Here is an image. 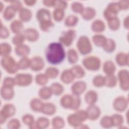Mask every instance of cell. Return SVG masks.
Masks as SVG:
<instances>
[{"instance_id":"obj_16","label":"cell","mask_w":129,"mask_h":129,"mask_svg":"<svg viewBox=\"0 0 129 129\" xmlns=\"http://www.w3.org/2000/svg\"><path fill=\"white\" fill-rule=\"evenodd\" d=\"M25 39L30 42H34L38 40L39 34L38 31L34 28H28L25 29L23 32Z\"/></svg>"},{"instance_id":"obj_11","label":"cell","mask_w":129,"mask_h":129,"mask_svg":"<svg viewBox=\"0 0 129 129\" xmlns=\"http://www.w3.org/2000/svg\"><path fill=\"white\" fill-rule=\"evenodd\" d=\"M16 84L19 86H27L32 82V76L30 74L20 73L16 75L14 78Z\"/></svg>"},{"instance_id":"obj_9","label":"cell","mask_w":129,"mask_h":129,"mask_svg":"<svg viewBox=\"0 0 129 129\" xmlns=\"http://www.w3.org/2000/svg\"><path fill=\"white\" fill-rule=\"evenodd\" d=\"M76 35V31L73 29H70L63 32L59 38V42L66 46H69L75 39Z\"/></svg>"},{"instance_id":"obj_49","label":"cell","mask_w":129,"mask_h":129,"mask_svg":"<svg viewBox=\"0 0 129 129\" xmlns=\"http://www.w3.org/2000/svg\"><path fill=\"white\" fill-rule=\"evenodd\" d=\"M93 84L96 87H101L104 85L105 77L101 75L96 76L93 79Z\"/></svg>"},{"instance_id":"obj_32","label":"cell","mask_w":129,"mask_h":129,"mask_svg":"<svg viewBox=\"0 0 129 129\" xmlns=\"http://www.w3.org/2000/svg\"><path fill=\"white\" fill-rule=\"evenodd\" d=\"M107 38L103 35L96 34L92 37V41L94 44L99 47H102L104 45Z\"/></svg>"},{"instance_id":"obj_54","label":"cell","mask_w":129,"mask_h":129,"mask_svg":"<svg viewBox=\"0 0 129 129\" xmlns=\"http://www.w3.org/2000/svg\"><path fill=\"white\" fill-rule=\"evenodd\" d=\"M22 119L23 123L27 125H29V126L35 122L33 116L29 114H26L24 115L22 117Z\"/></svg>"},{"instance_id":"obj_27","label":"cell","mask_w":129,"mask_h":129,"mask_svg":"<svg viewBox=\"0 0 129 129\" xmlns=\"http://www.w3.org/2000/svg\"><path fill=\"white\" fill-rule=\"evenodd\" d=\"M81 15L84 19L86 20H90L95 17L96 11L93 8L86 7L84 9Z\"/></svg>"},{"instance_id":"obj_12","label":"cell","mask_w":129,"mask_h":129,"mask_svg":"<svg viewBox=\"0 0 129 129\" xmlns=\"http://www.w3.org/2000/svg\"><path fill=\"white\" fill-rule=\"evenodd\" d=\"M118 79L120 88L126 91L128 89V72L126 70H120L118 73Z\"/></svg>"},{"instance_id":"obj_43","label":"cell","mask_w":129,"mask_h":129,"mask_svg":"<svg viewBox=\"0 0 129 129\" xmlns=\"http://www.w3.org/2000/svg\"><path fill=\"white\" fill-rule=\"evenodd\" d=\"M79 20L78 18L75 15H70L68 16L64 22L65 25L67 27H71L75 26L78 23Z\"/></svg>"},{"instance_id":"obj_47","label":"cell","mask_w":129,"mask_h":129,"mask_svg":"<svg viewBox=\"0 0 129 129\" xmlns=\"http://www.w3.org/2000/svg\"><path fill=\"white\" fill-rule=\"evenodd\" d=\"M113 126H119L122 125L123 119L122 116L118 114H114L111 116Z\"/></svg>"},{"instance_id":"obj_46","label":"cell","mask_w":129,"mask_h":129,"mask_svg":"<svg viewBox=\"0 0 129 129\" xmlns=\"http://www.w3.org/2000/svg\"><path fill=\"white\" fill-rule=\"evenodd\" d=\"M48 78L45 74L40 73L35 77V82L39 85H44L48 82Z\"/></svg>"},{"instance_id":"obj_31","label":"cell","mask_w":129,"mask_h":129,"mask_svg":"<svg viewBox=\"0 0 129 129\" xmlns=\"http://www.w3.org/2000/svg\"><path fill=\"white\" fill-rule=\"evenodd\" d=\"M52 94L51 89L48 87H43L41 88L38 92L39 96L42 99L47 100L49 99Z\"/></svg>"},{"instance_id":"obj_23","label":"cell","mask_w":129,"mask_h":129,"mask_svg":"<svg viewBox=\"0 0 129 129\" xmlns=\"http://www.w3.org/2000/svg\"><path fill=\"white\" fill-rule=\"evenodd\" d=\"M115 66L113 61L110 60L105 61L103 65V71L106 75H113L115 71Z\"/></svg>"},{"instance_id":"obj_53","label":"cell","mask_w":129,"mask_h":129,"mask_svg":"<svg viewBox=\"0 0 129 129\" xmlns=\"http://www.w3.org/2000/svg\"><path fill=\"white\" fill-rule=\"evenodd\" d=\"M15 85L16 84L14 78L10 77H7L5 78L3 80V86L13 88Z\"/></svg>"},{"instance_id":"obj_56","label":"cell","mask_w":129,"mask_h":129,"mask_svg":"<svg viewBox=\"0 0 129 129\" xmlns=\"http://www.w3.org/2000/svg\"><path fill=\"white\" fill-rule=\"evenodd\" d=\"M11 6L15 10V11H19L22 8H23L22 3L19 1H11Z\"/></svg>"},{"instance_id":"obj_50","label":"cell","mask_w":129,"mask_h":129,"mask_svg":"<svg viewBox=\"0 0 129 129\" xmlns=\"http://www.w3.org/2000/svg\"><path fill=\"white\" fill-rule=\"evenodd\" d=\"M25 39V38L23 34H17L13 37L12 42L14 45L17 46L23 44Z\"/></svg>"},{"instance_id":"obj_60","label":"cell","mask_w":129,"mask_h":129,"mask_svg":"<svg viewBox=\"0 0 129 129\" xmlns=\"http://www.w3.org/2000/svg\"><path fill=\"white\" fill-rule=\"evenodd\" d=\"M24 2L25 3V4L28 6H31L34 5L36 3V1H24Z\"/></svg>"},{"instance_id":"obj_52","label":"cell","mask_w":129,"mask_h":129,"mask_svg":"<svg viewBox=\"0 0 129 129\" xmlns=\"http://www.w3.org/2000/svg\"><path fill=\"white\" fill-rule=\"evenodd\" d=\"M21 126L20 121L17 118H13L9 120L7 124V127L10 129H17Z\"/></svg>"},{"instance_id":"obj_7","label":"cell","mask_w":129,"mask_h":129,"mask_svg":"<svg viewBox=\"0 0 129 129\" xmlns=\"http://www.w3.org/2000/svg\"><path fill=\"white\" fill-rule=\"evenodd\" d=\"M82 63L86 69L92 71L98 70L101 66V61L96 56H88L85 57L83 59Z\"/></svg>"},{"instance_id":"obj_59","label":"cell","mask_w":129,"mask_h":129,"mask_svg":"<svg viewBox=\"0 0 129 129\" xmlns=\"http://www.w3.org/2000/svg\"><path fill=\"white\" fill-rule=\"evenodd\" d=\"M55 2V1H53V0L43 1V2H42L44 5L46 6V7H54Z\"/></svg>"},{"instance_id":"obj_34","label":"cell","mask_w":129,"mask_h":129,"mask_svg":"<svg viewBox=\"0 0 129 129\" xmlns=\"http://www.w3.org/2000/svg\"><path fill=\"white\" fill-rule=\"evenodd\" d=\"M107 21L109 28L112 30H116L120 27V21L117 17L109 19Z\"/></svg>"},{"instance_id":"obj_37","label":"cell","mask_w":129,"mask_h":129,"mask_svg":"<svg viewBox=\"0 0 129 129\" xmlns=\"http://www.w3.org/2000/svg\"><path fill=\"white\" fill-rule=\"evenodd\" d=\"M52 94L56 96H59L61 95L63 91V87L61 84L58 83H54L50 86Z\"/></svg>"},{"instance_id":"obj_36","label":"cell","mask_w":129,"mask_h":129,"mask_svg":"<svg viewBox=\"0 0 129 129\" xmlns=\"http://www.w3.org/2000/svg\"><path fill=\"white\" fill-rule=\"evenodd\" d=\"M117 83V78L114 75H106L105 77L104 85L106 87L112 88L116 86Z\"/></svg>"},{"instance_id":"obj_61","label":"cell","mask_w":129,"mask_h":129,"mask_svg":"<svg viewBox=\"0 0 129 129\" xmlns=\"http://www.w3.org/2000/svg\"><path fill=\"white\" fill-rule=\"evenodd\" d=\"M123 24H124V26L127 29L128 28V17H127L126 18L124 19L123 21Z\"/></svg>"},{"instance_id":"obj_57","label":"cell","mask_w":129,"mask_h":129,"mask_svg":"<svg viewBox=\"0 0 129 129\" xmlns=\"http://www.w3.org/2000/svg\"><path fill=\"white\" fill-rule=\"evenodd\" d=\"M67 3L64 1H55L54 7L55 8H58L62 10H64L67 7Z\"/></svg>"},{"instance_id":"obj_29","label":"cell","mask_w":129,"mask_h":129,"mask_svg":"<svg viewBox=\"0 0 129 129\" xmlns=\"http://www.w3.org/2000/svg\"><path fill=\"white\" fill-rule=\"evenodd\" d=\"M44 103L38 98H33L30 103L31 109L36 112H41Z\"/></svg>"},{"instance_id":"obj_41","label":"cell","mask_w":129,"mask_h":129,"mask_svg":"<svg viewBox=\"0 0 129 129\" xmlns=\"http://www.w3.org/2000/svg\"><path fill=\"white\" fill-rule=\"evenodd\" d=\"M63 119L60 116H55L52 119V126L54 128H61L64 125Z\"/></svg>"},{"instance_id":"obj_21","label":"cell","mask_w":129,"mask_h":129,"mask_svg":"<svg viewBox=\"0 0 129 129\" xmlns=\"http://www.w3.org/2000/svg\"><path fill=\"white\" fill-rule=\"evenodd\" d=\"M98 99L97 93L94 90L88 91L85 95L84 99L89 105L94 104Z\"/></svg>"},{"instance_id":"obj_15","label":"cell","mask_w":129,"mask_h":129,"mask_svg":"<svg viewBox=\"0 0 129 129\" xmlns=\"http://www.w3.org/2000/svg\"><path fill=\"white\" fill-rule=\"evenodd\" d=\"M45 63L43 59L39 56H34L31 59L30 68L31 70L35 72L41 70L44 67Z\"/></svg>"},{"instance_id":"obj_42","label":"cell","mask_w":129,"mask_h":129,"mask_svg":"<svg viewBox=\"0 0 129 129\" xmlns=\"http://www.w3.org/2000/svg\"><path fill=\"white\" fill-rule=\"evenodd\" d=\"M12 50L11 45L7 43H2L0 45V54L2 56L9 55Z\"/></svg>"},{"instance_id":"obj_40","label":"cell","mask_w":129,"mask_h":129,"mask_svg":"<svg viewBox=\"0 0 129 129\" xmlns=\"http://www.w3.org/2000/svg\"><path fill=\"white\" fill-rule=\"evenodd\" d=\"M31 59L27 56L22 57L18 62V65L19 69L25 70L30 67Z\"/></svg>"},{"instance_id":"obj_17","label":"cell","mask_w":129,"mask_h":129,"mask_svg":"<svg viewBox=\"0 0 129 129\" xmlns=\"http://www.w3.org/2000/svg\"><path fill=\"white\" fill-rule=\"evenodd\" d=\"M86 87V83L85 82L79 81L73 84L71 87V91L73 94L79 96L85 91Z\"/></svg>"},{"instance_id":"obj_4","label":"cell","mask_w":129,"mask_h":129,"mask_svg":"<svg viewBox=\"0 0 129 129\" xmlns=\"http://www.w3.org/2000/svg\"><path fill=\"white\" fill-rule=\"evenodd\" d=\"M87 118L88 117L86 110H79L74 113L68 115L67 120L68 123L71 126L78 128Z\"/></svg>"},{"instance_id":"obj_28","label":"cell","mask_w":129,"mask_h":129,"mask_svg":"<svg viewBox=\"0 0 129 129\" xmlns=\"http://www.w3.org/2000/svg\"><path fill=\"white\" fill-rule=\"evenodd\" d=\"M56 111V107L55 105L52 103L47 102L43 104L41 112L46 115H51L55 113Z\"/></svg>"},{"instance_id":"obj_22","label":"cell","mask_w":129,"mask_h":129,"mask_svg":"<svg viewBox=\"0 0 129 129\" xmlns=\"http://www.w3.org/2000/svg\"><path fill=\"white\" fill-rule=\"evenodd\" d=\"M19 16L20 21L27 22L31 20L32 18V13L29 9L23 8L19 11Z\"/></svg>"},{"instance_id":"obj_24","label":"cell","mask_w":129,"mask_h":129,"mask_svg":"<svg viewBox=\"0 0 129 129\" xmlns=\"http://www.w3.org/2000/svg\"><path fill=\"white\" fill-rule=\"evenodd\" d=\"M91 29L96 33H100L105 29V25L103 21L100 20H95L91 24Z\"/></svg>"},{"instance_id":"obj_48","label":"cell","mask_w":129,"mask_h":129,"mask_svg":"<svg viewBox=\"0 0 129 129\" xmlns=\"http://www.w3.org/2000/svg\"><path fill=\"white\" fill-rule=\"evenodd\" d=\"M64 16V13L63 10L58 8H55L53 12V17L56 21H61L63 19Z\"/></svg>"},{"instance_id":"obj_19","label":"cell","mask_w":129,"mask_h":129,"mask_svg":"<svg viewBox=\"0 0 129 129\" xmlns=\"http://www.w3.org/2000/svg\"><path fill=\"white\" fill-rule=\"evenodd\" d=\"M75 78L70 69L64 70L60 75V80L64 84H70L72 83Z\"/></svg>"},{"instance_id":"obj_18","label":"cell","mask_w":129,"mask_h":129,"mask_svg":"<svg viewBox=\"0 0 129 129\" xmlns=\"http://www.w3.org/2000/svg\"><path fill=\"white\" fill-rule=\"evenodd\" d=\"M1 95L4 100H11L13 98L15 95L13 88L2 86L1 89Z\"/></svg>"},{"instance_id":"obj_35","label":"cell","mask_w":129,"mask_h":129,"mask_svg":"<svg viewBox=\"0 0 129 129\" xmlns=\"http://www.w3.org/2000/svg\"><path fill=\"white\" fill-rule=\"evenodd\" d=\"M116 47V44L115 41L110 38H107L106 41L103 46V48L104 50L107 52H112L113 51Z\"/></svg>"},{"instance_id":"obj_55","label":"cell","mask_w":129,"mask_h":129,"mask_svg":"<svg viewBox=\"0 0 129 129\" xmlns=\"http://www.w3.org/2000/svg\"><path fill=\"white\" fill-rule=\"evenodd\" d=\"M10 35V32L8 28L3 26L2 23L1 22V32H0V37L2 39H6L9 37Z\"/></svg>"},{"instance_id":"obj_3","label":"cell","mask_w":129,"mask_h":129,"mask_svg":"<svg viewBox=\"0 0 129 129\" xmlns=\"http://www.w3.org/2000/svg\"><path fill=\"white\" fill-rule=\"evenodd\" d=\"M81 99L79 95L66 94L60 100L61 106L67 109L77 110L81 105Z\"/></svg>"},{"instance_id":"obj_10","label":"cell","mask_w":129,"mask_h":129,"mask_svg":"<svg viewBox=\"0 0 129 129\" xmlns=\"http://www.w3.org/2000/svg\"><path fill=\"white\" fill-rule=\"evenodd\" d=\"M119 10L117 3H111L107 5L103 12L104 17L107 20L112 18L116 17Z\"/></svg>"},{"instance_id":"obj_8","label":"cell","mask_w":129,"mask_h":129,"mask_svg":"<svg viewBox=\"0 0 129 129\" xmlns=\"http://www.w3.org/2000/svg\"><path fill=\"white\" fill-rule=\"evenodd\" d=\"M15 106L10 103H7L3 105L0 111V123H4L6 120L13 116L16 113Z\"/></svg>"},{"instance_id":"obj_39","label":"cell","mask_w":129,"mask_h":129,"mask_svg":"<svg viewBox=\"0 0 129 129\" xmlns=\"http://www.w3.org/2000/svg\"><path fill=\"white\" fill-rule=\"evenodd\" d=\"M68 61L72 64L75 63L78 60V55L76 50L74 49H70L68 51Z\"/></svg>"},{"instance_id":"obj_30","label":"cell","mask_w":129,"mask_h":129,"mask_svg":"<svg viewBox=\"0 0 129 129\" xmlns=\"http://www.w3.org/2000/svg\"><path fill=\"white\" fill-rule=\"evenodd\" d=\"M16 12L15 10L11 5L8 6L4 10L3 13V18L6 20H11L15 17Z\"/></svg>"},{"instance_id":"obj_38","label":"cell","mask_w":129,"mask_h":129,"mask_svg":"<svg viewBox=\"0 0 129 129\" xmlns=\"http://www.w3.org/2000/svg\"><path fill=\"white\" fill-rule=\"evenodd\" d=\"M38 128H47L49 125V119L44 117H40L35 121Z\"/></svg>"},{"instance_id":"obj_14","label":"cell","mask_w":129,"mask_h":129,"mask_svg":"<svg viewBox=\"0 0 129 129\" xmlns=\"http://www.w3.org/2000/svg\"><path fill=\"white\" fill-rule=\"evenodd\" d=\"M113 106L116 111L119 112L123 111L127 106V100L123 96L116 97L113 101Z\"/></svg>"},{"instance_id":"obj_13","label":"cell","mask_w":129,"mask_h":129,"mask_svg":"<svg viewBox=\"0 0 129 129\" xmlns=\"http://www.w3.org/2000/svg\"><path fill=\"white\" fill-rule=\"evenodd\" d=\"M88 118L91 120L97 119L100 115L101 110L100 108L94 104L89 105L86 110Z\"/></svg>"},{"instance_id":"obj_2","label":"cell","mask_w":129,"mask_h":129,"mask_svg":"<svg viewBox=\"0 0 129 129\" xmlns=\"http://www.w3.org/2000/svg\"><path fill=\"white\" fill-rule=\"evenodd\" d=\"M36 17L39 24L40 28L44 32L48 31L54 26L51 21L50 11L46 9L41 8L37 12Z\"/></svg>"},{"instance_id":"obj_45","label":"cell","mask_w":129,"mask_h":129,"mask_svg":"<svg viewBox=\"0 0 129 129\" xmlns=\"http://www.w3.org/2000/svg\"><path fill=\"white\" fill-rule=\"evenodd\" d=\"M59 74L58 70L54 67H50L46 69L45 71V74L48 78L54 79L57 77Z\"/></svg>"},{"instance_id":"obj_20","label":"cell","mask_w":129,"mask_h":129,"mask_svg":"<svg viewBox=\"0 0 129 129\" xmlns=\"http://www.w3.org/2000/svg\"><path fill=\"white\" fill-rule=\"evenodd\" d=\"M30 49L29 46L24 44L17 45L15 48L16 54L21 57L27 56L30 53Z\"/></svg>"},{"instance_id":"obj_1","label":"cell","mask_w":129,"mask_h":129,"mask_svg":"<svg viewBox=\"0 0 129 129\" xmlns=\"http://www.w3.org/2000/svg\"><path fill=\"white\" fill-rule=\"evenodd\" d=\"M66 53L62 44L60 42H52L47 47L45 56L47 61L52 64L61 63L65 57Z\"/></svg>"},{"instance_id":"obj_62","label":"cell","mask_w":129,"mask_h":129,"mask_svg":"<svg viewBox=\"0 0 129 129\" xmlns=\"http://www.w3.org/2000/svg\"><path fill=\"white\" fill-rule=\"evenodd\" d=\"M4 8V5L2 3V2H0V8H1V12H2L3 10V8Z\"/></svg>"},{"instance_id":"obj_6","label":"cell","mask_w":129,"mask_h":129,"mask_svg":"<svg viewBox=\"0 0 129 129\" xmlns=\"http://www.w3.org/2000/svg\"><path fill=\"white\" fill-rule=\"evenodd\" d=\"M77 47L79 52L83 55H86L91 52L92 46L89 39L86 36H81L78 39Z\"/></svg>"},{"instance_id":"obj_33","label":"cell","mask_w":129,"mask_h":129,"mask_svg":"<svg viewBox=\"0 0 129 129\" xmlns=\"http://www.w3.org/2000/svg\"><path fill=\"white\" fill-rule=\"evenodd\" d=\"M70 70L75 78H82L85 75V73L84 69L80 66H79V65L74 66L73 67L71 68Z\"/></svg>"},{"instance_id":"obj_26","label":"cell","mask_w":129,"mask_h":129,"mask_svg":"<svg viewBox=\"0 0 129 129\" xmlns=\"http://www.w3.org/2000/svg\"><path fill=\"white\" fill-rule=\"evenodd\" d=\"M11 31L16 34H20L23 29V25L22 22L20 20H15L12 21L10 24Z\"/></svg>"},{"instance_id":"obj_25","label":"cell","mask_w":129,"mask_h":129,"mask_svg":"<svg viewBox=\"0 0 129 129\" xmlns=\"http://www.w3.org/2000/svg\"><path fill=\"white\" fill-rule=\"evenodd\" d=\"M115 60L117 63L120 66L128 65V54L122 52L118 53L115 57Z\"/></svg>"},{"instance_id":"obj_5","label":"cell","mask_w":129,"mask_h":129,"mask_svg":"<svg viewBox=\"0 0 129 129\" xmlns=\"http://www.w3.org/2000/svg\"><path fill=\"white\" fill-rule=\"evenodd\" d=\"M1 64L2 68L9 74H15L19 69L18 62L10 55L2 56Z\"/></svg>"},{"instance_id":"obj_51","label":"cell","mask_w":129,"mask_h":129,"mask_svg":"<svg viewBox=\"0 0 129 129\" xmlns=\"http://www.w3.org/2000/svg\"><path fill=\"white\" fill-rule=\"evenodd\" d=\"M71 9L73 11L76 13L81 14L84 8L82 3L79 2H74L71 4Z\"/></svg>"},{"instance_id":"obj_58","label":"cell","mask_w":129,"mask_h":129,"mask_svg":"<svg viewBox=\"0 0 129 129\" xmlns=\"http://www.w3.org/2000/svg\"><path fill=\"white\" fill-rule=\"evenodd\" d=\"M128 1H121L117 3L119 10H126L128 8Z\"/></svg>"},{"instance_id":"obj_44","label":"cell","mask_w":129,"mask_h":129,"mask_svg":"<svg viewBox=\"0 0 129 129\" xmlns=\"http://www.w3.org/2000/svg\"><path fill=\"white\" fill-rule=\"evenodd\" d=\"M100 125L104 128H110L113 126L111 116L106 115L102 117L100 120Z\"/></svg>"}]
</instances>
